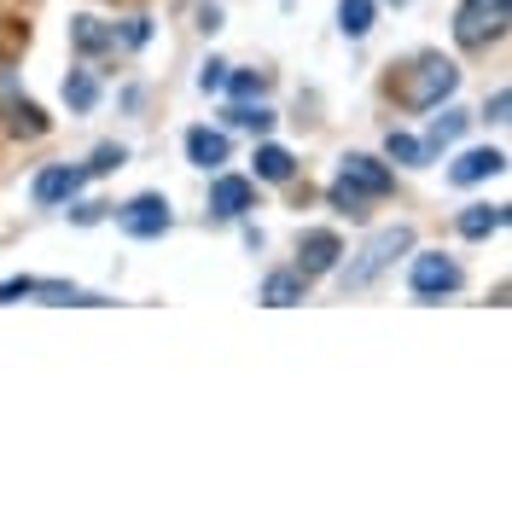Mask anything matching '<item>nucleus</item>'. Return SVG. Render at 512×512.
Here are the masks:
<instances>
[{"instance_id": "f257e3e1", "label": "nucleus", "mask_w": 512, "mask_h": 512, "mask_svg": "<svg viewBox=\"0 0 512 512\" xmlns=\"http://www.w3.org/2000/svg\"><path fill=\"white\" fill-rule=\"evenodd\" d=\"M402 251H414V227H379V233L361 245V256H355L350 268H332V274H338V286L344 291H367Z\"/></svg>"}, {"instance_id": "f03ea898", "label": "nucleus", "mask_w": 512, "mask_h": 512, "mask_svg": "<svg viewBox=\"0 0 512 512\" xmlns=\"http://www.w3.org/2000/svg\"><path fill=\"white\" fill-rule=\"evenodd\" d=\"M460 88V70L448 59H419L408 76H402V105H414V111H437L448 94Z\"/></svg>"}, {"instance_id": "7ed1b4c3", "label": "nucleus", "mask_w": 512, "mask_h": 512, "mask_svg": "<svg viewBox=\"0 0 512 512\" xmlns=\"http://www.w3.org/2000/svg\"><path fill=\"white\" fill-rule=\"evenodd\" d=\"M466 286V274H460V262L443 251H419L408 262V291H414L419 303H437V297H454V291Z\"/></svg>"}, {"instance_id": "20e7f679", "label": "nucleus", "mask_w": 512, "mask_h": 512, "mask_svg": "<svg viewBox=\"0 0 512 512\" xmlns=\"http://www.w3.org/2000/svg\"><path fill=\"white\" fill-rule=\"evenodd\" d=\"M169 198L163 192H140V198H128L123 210H117V227H123L128 239H158V233H169Z\"/></svg>"}, {"instance_id": "39448f33", "label": "nucleus", "mask_w": 512, "mask_h": 512, "mask_svg": "<svg viewBox=\"0 0 512 512\" xmlns=\"http://www.w3.org/2000/svg\"><path fill=\"white\" fill-rule=\"evenodd\" d=\"M501 30H507V6H478V0H466L460 18H454V41H460V47H489Z\"/></svg>"}, {"instance_id": "423d86ee", "label": "nucleus", "mask_w": 512, "mask_h": 512, "mask_svg": "<svg viewBox=\"0 0 512 512\" xmlns=\"http://www.w3.org/2000/svg\"><path fill=\"white\" fill-rule=\"evenodd\" d=\"M338 181H344L350 192H361V198H384V192L396 187V175H390L379 158H367V152H350L344 169H338Z\"/></svg>"}, {"instance_id": "0eeeda50", "label": "nucleus", "mask_w": 512, "mask_h": 512, "mask_svg": "<svg viewBox=\"0 0 512 512\" xmlns=\"http://www.w3.org/2000/svg\"><path fill=\"white\" fill-rule=\"evenodd\" d=\"M82 181H88V169H70V163H47L41 175H35V204L41 210H53V204H70L76 192H82Z\"/></svg>"}, {"instance_id": "6e6552de", "label": "nucleus", "mask_w": 512, "mask_h": 512, "mask_svg": "<svg viewBox=\"0 0 512 512\" xmlns=\"http://www.w3.org/2000/svg\"><path fill=\"white\" fill-rule=\"evenodd\" d=\"M251 204H256V187L245 175H216V181H210V216H216V222H239Z\"/></svg>"}, {"instance_id": "1a4fd4ad", "label": "nucleus", "mask_w": 512, "mask_h": 512, "mask_svg": "<svg viewBox=\"0 0 512 512\" xmlns=\"http://www.w3.org/2000/svg\"><path fill=\"white\" fill-rule=\"evenodd\" d=\"M338 256H344L338 233L315 227V233H303V245H297V274H303V280H315V274H332V268H338Z\"/></svg>"}, {"instance_id": "9d476101", "label": "nucleus", "mask_w": 512, "mask_h": 512, "mask_svg": "<svg viewBox=\"0 0 512 512\" xmlns=\"http://www.w3.org/2000/svg\"><path fill=\"white\" fill-rule=\"evenodd\" d=\"M501 169H507V152H495V146H478V152H466V158L448 169V181H454V187H478V181L501 175Z\"/></svg>"}, {"instance_id": "9b49d317", "label": "nucleus", "mask_w": 512, "mask_h": 512, "mask_svg": "<svg viewBox=\"0 0 512 512\" xmlns=\"http://www.w3.org/2000/svg\"><path fill=\"white\" fill-rule=\"evenodd\" d=\"M454 227H460V239H489V233L507 227V204H466L454 216Z\"/></svg>"}, {"instance_id": "f8f14e48", "label": "nucleus", "mask_w": 512, "mask_h": 512, "mask_svg": "<svg viewBox=\"0 0 512 512\" xmlns=\"http://www.w3.org/2000/svg\"><path fill=\"white\" fill-rule=\"evenodd\" d=\"M187 158L198 163V169H222L227 163V134L222 128H192L187 134Z\"/></svg>"}, {"instance_id": "ddd939ff", "label": "nucleus", "mask_w": 512, "mask_h": 512, "mask_svg": "<svg viewBox=\"0 0 512 512\" xmlns=\"http://www.w3.org/2000/svg\"><path fill=\"white\" fill-rule=\"evenodd\" d=\"M303 291H309L303 274H268V280H262V303H268V309H291V303H303Z\"/></svg>"}, {"instance_id": "4468645a", "label": "nucleus", "mask_w": 512, "mask_h": 512, "mask_svg": "<svg viewBox=\"0 0 512 512\" xmlns=\"http://www.w3.org/2000/svg\"><path fill=\"white\" fill-rule=\"evenodd\" d=\"M373 12H379V0H338V30L361 41V35L373 30Z\"/></svg>"}, {"instance_id": "2eb2a0df", "label": "nucleus", "mask_w": 512, "mask_h": 512, "mask_svg": "<svg viewBox=\"0 0 512 512\" xmlns=\"http://www.w3.org/2000/svg\"><path fill=\"white\" fill-rule=\"evenodd\" d=\"M297 175V158L286 146H256V181H291Z\"/></svg>"}, {"instance_id": "dca6fc26", "label": "nucleus", "mask_w": 512, "mask_h": 512, "mask_svg": "<svg viewBox=\"0 0 512 512\" xmlns=\"http://www.w3.org/2000/svg\"><path fill=\"white\" fill-rule=\"evenodd\" d=\"M466 123H472V117H466V111H443V117H437V123H431V134H425V152H431V158H437V152H443V146H454V140H460V134H466Z\"/></svg>"}, {"instance_id": "f3484780", "label": "nucleus", "mask_w": 512, "mask_h": 512, "mask_svg": "<svg viewBox=\"0 0 512 512\" xmlns=\"http://www.w3.org/2000/svg\"><path fill=\"white\" fill-rule=\"evenodd\" d=\"M384 158H390V163H408V169H419V163H431V152H425V140L402 134V128H390V140H384Z\"/></svg>"}, {"instance_id": "a211bd4d", "label": "nucleus", "mask_w": 512, "mask_h": 512, "mask_svg": "<svg viewBox=\"0 0 512 512\" xmlns=\"http://www.w3.org/2000/svg\"><path fill=\"white\" fill-rule=\"evenodd\" d=\"M70 41H76V53H105V47L117 41V30H105L99 18H76V24H70Z\"/></svg>"}, {"instance_id": "6ab92c4d", "label": "nucleus", "mask_w": 512, "mask_h": 512, "mask_svg": "<svg viewBox=\"0 0 512 512\" xmlns=\"http://www.w3.org/2000/svg\"><path fill=\"white\" fill-rule=\"evenodd\" d=\"M227 123L233 128H251V134H268V128H274V111H268V105H262V99H239V105H227Z\"/></svg>"}, {"instance_id": "aec40b11", "label": "nucleus", "mask_w": 512, "mask_h": 512, "mask_svg": "<svg viewBox=\"0 0 512 512\" xmlns=\"http://www.w3.org/2000/svg\"><path fill=\"white\" fill-rule=\"evenodd\" d=\"M64 99H70V111H94L99 82L88 76V70H70V76H64Z\"/></svg>"}, {"instance_id": "412c9836", "label": "nucleus", "mask_w": 512, "mask_h": 512, "mask_svg": "<svg viewBox=\"0 0 512 512\" xmlns=\"http://www.w3.org/2000/svg\"><path fill=\"white\" fill-rule=\"evenodd\" d=\"M222 88L233 99H262V94H268V76H262V70H227Z\"/></svg>"}, {"instance_id": "4be33fe9", "label": "nucleus", "mask_w": 512, "mask_h": 512, "mask_svg": "<svg viewBox=\"0 0 512 512\" xmlns=\"http://www.w3.org/2000/svg\"><path fill=\"white\" fill-rule=\"evenodd\" d=\"M332 210H338V216H350V222H361V216H367V198L350 192L344 181H332Z\"/></svg>"}, {"instance_id": "5701e85b", "label": "nucleus", "mask_w": 512, "mask_h": 512, "mask_svg": "<svg viewBox=\"0 0 512 512\" xmlns=\"http://www.w3.org/2000/svg\"><path fill=\"white\" fill-rule=\"evenodd\" d=\"M12 128H18V134H47L41 105H30V99H24V105H12Z\"/></svg>"}, {"instance_id": "b1692460", "label": "nucleus", "mask_w": 512, "mask_h": 512, "mask_svg": "<svg viewBox=\"0 0 512 512\" xmlns=\"http://www.w3.org/2000/svg\"><path fill=\"white\" fill-rule=\"evenodd\" d=\"M128 163V152L123 146H99L94 152V163H88V175H111V169H123Z\"/></svg>"}, {"instance_id": "393cba45", "label": "nucleus", "mask_w": 512, "mask_h": 512, "mask_svg": "<svg viewBox=\"0 0 512 512\" xmlns=\"http://www.w3.org/2000/svg\"><path fill=\"white\" fill-rule=\"evenodd\" d=\"M222 82H227V64L222 59H210L204 70H198V88H204V94H222Z\"/></svg>"}, {"instance_id": "a878e982", "label": "nucleus", "mask_w": 512, "mask_h": 512, "mask_svg": "<svg viewBox=\"0 0 512 512\" xmlns=\"http://www.w3.org/2000/svg\"><path fill=\"white\" fill-rule=\"evenodd\" d=\"M507 111H512V94H507V88H495L489 105H483V123H507Z\"/></svg>"}, {"instance_id": "bb28decb", "label": "nucleus", "mask_w": 512, "mask_h": 512, "mask_svg": "<svg viewBox=\"0 0 512 512\" xmlns=\"http://www.w3.org/2000/svg\"><path fill=\"white\" fill-rule=\"evenodd\" d=\"M123 41H128V47H146V41H152V18H128Z\"/></svg>"}, {"instance_id": "cd10ccee", "label": "nucleus", "mask_w": 512, "mask_h": 512, "mask_svg": "<svg viewBox=\"0 0 512 512\" xmlns=\"http://www.w3.org/2000/svg\"><path fill=\"white\" fill-rule=\"evenodd\" d=\"M35 291V280L30 274H18V280H6V286H0V303H18V297H30Z\"/></svg>"}, {"instance_id": "c85d7f7f", "label": "nucleus", "mask_w": 512, "mask_h": 512, "mask_svg": "<svg viewBox=\"0 0 512 512\" xmlns=\"http://www.w3.org/2000/svg\"><path fill=\"white\" fill-rule=\"evenodd\" d=\"M478 6H507V0H478Z\"/></svg>"}, {"instance_id": "c756f323", "label": "nucleus", "mask_w": 512, "mask_h": 512, "mask_svg": "<svg viewBox=\"0 0 512 512\" xmlns=\"http://www.w3.org/2000/svg\"><path fill=\"white\" fill-rule=\"evenodd\" d=\"M390 6H408V0H390Z\"/></svg>"}]
</instances>
